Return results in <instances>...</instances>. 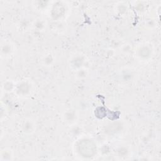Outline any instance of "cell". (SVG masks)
<instances>
[{"mask_svg":"<svg viewBox=\"0 0 161 161\" xmlns=\"http://www.w3.org/2000/svg\"><path fill=\"white\" fill-rule=\"evenodd\" d=\"M30 90V86L27 82H22L21 84H19L18 87L17 91L19 95H26L29 91Z\"/></svg>","mask_w":161,"mask_h":161,"instance_id":"6da1fadb","label":"cell"},{"mask_svg":"<svg viewBox=\"0 0 161 161\" xmlns=\"http://www.w3.org/2000/svg\"><path fill=\"white\" fill-rule=\"evenodd\" d=\"M23 131H25L26 133H30L33 131L34 129V125L31 121L28 120L26 121L25 123L23 125Z\"/></svg>","mask_w":161,"mask_h":161,"instance_id":"7a4b0ae2","label":"cell"},{"mask_svg":"<svg viewBox=\"0 0 161 161\" xmlns=\"http://www.w3.org/2000/svg\"><path fill=\"white\" fill-rule=\"evenodd\" d=\"M44 61H45V63L46 64L48 65V64H51V63L52 62L53 59H52V57H51V56H47V57L45 58Z\"/></svg>","mask_w":161,"mask_h":161,"instance_id":"3957f363","label":"cell"}]
</instances>
